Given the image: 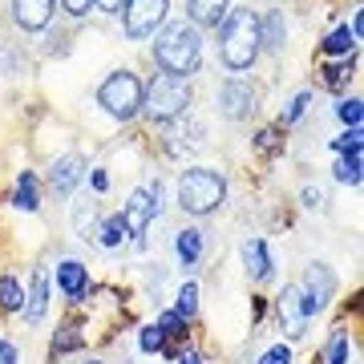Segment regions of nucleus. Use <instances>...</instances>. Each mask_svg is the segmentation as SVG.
I'll list each match as a JSON object with an SVG mask.
<instances>
[{
	"mask_svg": "<svg viewBox=\"0 0 364 364\" xmlns=\"http://www.w3.org/2000/svg\"><path fill=\"white\" fill-rule=\"evenodd\" d=\"M85 178H90L93 195H105V191H109V174H105V166H90V174H85Z\"/></svg>",
	"mask_w": 364,
	"mask_h": 364,
	"instance_id": "38",
	"label": "nucleus"
},
{
	"mask_svg": "<svg viewBox=\"0 0 364 364\" xmlns=\"http://www.w3.org/2000/svg\"><path fill=\"white\" fill-rule=\"evenodd\" d=\"M231 13V0H186V21L195 28H219Z\"/></svg>",
	"mask_w": 364,
	"mask_h": 364,
	"instance_id": "20",
	"label": "nucleus"
},
{
	"mask_svg": "<svg viewBox=\"0 0 364 364\" xmlns=\"http://www.w3.org/2000/svg\"><path fill=\"white\" fill-rule=\"evenodd\" d=\"M0 364H21V348L9 336H0Z\"/></svg>",
	"mask_w": 364,
	"mask_h": 364,
	"instance_id": "39",
	"label": "nucleus"
},
{
	"mask_svg": "<svg viewBox=\"0 0 364 364\" xmlns=\"http://www.w3.org/2000/svg\"><path fill=\"white\" fill-rule=\"evenodd\" d=\"M49 279H57V291L65 296V304L77 312V308H85L90 304V296H93V279H90V267L81 259H57V267H53V275Z\"/></svg>",
	"mask_w": 364,
	"mask_h": 364,
	"instance_id": "9",
	"label": "nucleus"
},
{
	"mask_svg": "<svg viewBox=\"0 0 364 364\" xmlns=\"http://www.w3.org/2000/svg\"><path fill=\"white\" fill-rule=\"evenodd\" d=\"M174 198H178V210L186 219H210L227 203V174L215 166H186L178 174Z\"/></svg>",
	"mask_w": 364,
	"mask_h": 364,
	"instance_id": "3",
	"label": "nucleus"
},
{
	"mask_svg": "<svg viewBox=\"0 0 364 364\" xmlns=\"http://www.w3.org/2000/svg\"><path fill=\"white\" fill-rule=\"evenodd\" d=\"M122 4H126V0H97V9H102V13H109V16L122 13Z\"/></svg>",
	"mask_w": 364,
	"mask_h": 364,
	"instance_id": "41",
	"label": "nucleus"
},
{
	"mask_svg": "<svg viewBox=\"0 0 364 364\" xmlns=\"http://www.w3.org/2000/svg\"><path fill=\"white\" fill-rule=\"evenodd\" d=\"M93 243H97L102 251H122L126 243H130V231H126V223H122V210H114V215H102V219H97Z\"/></svg>",
	"mask_w": 364,
	"mask_h": 364,
	"instance_id": "21",
	"label": "nucleus"
},
{
	"mask_svg": "<svg viewBox=\"0 0 364 364\" xmlns=\"http://www.w3.org/2000/svg\"><path fill=\"white\" fill-rule=\"evenodd\" d=\"M239 255H243V272H247L251 284H272L275 279V259H272V251H267V239L247 235L239 243Z\"/></svg>",
	"mask_w": 364,
	"mask_h": 364,
	"instance_id": "13",
	"label": "nucleus"
},
{
	"mask_svg": "<svg viewBox=\"0 0 364 364\" xmlns=\"http://www.w3.org/2000/svg\"><path fill=\"white\" fill-rule=\"evenodd\" d=\"M215 114L223 122H251V117L259 114V85L251 77H227L215 90Z\"/></svg>",
	"mask_w": 364,
	"mask_h": 364,
	"instance_id": "7",
	"label": "nucleus"
},
{
	"mask_svg": "<svg viewBox=\"0 0 364 364\" xmlns=\"http://www.w3.org/2000/svg\"><path fill=\"white\" fill-rule=\"evenodd\" d=\"M158 219H162V215H158V207H154L150 186H138V191H130V198L122 203V223H126L130 239H138V243L146 239V231H150Z\"/></svg>",
	"mask_w": 364,
	"mask_h": 364,
	"instance_id": "11",
	"label": "nucleus"
},
{
	"mask_svg": "<svg viewBox=\"0 0 364 364\" xmlns=\"http://www.w3.org/2000/svg\"><path fill=\"white\" fill-rule=\"evenodd\" d=\"M352 69H356V53L352 57H336V61H328L324 69H320V85H324L328 93H344L352 81Z\"/></svg>",
	"mask_w": 364,
	"mask_h": 364,
	"instance_id": "23",
	"label": "nucleus"
},
{
	"mask_svg": "<svg viewBox=\"0 0 364 364\" xmlns=\"http://www.w3.org/2000/svg\"><path fill=\"white\" fill-rule=\"evenodd\" d=\"M142 93H146V81L134 69H109L93 97L102 105V114H109L122 126H130L134 117H142Z\"/></svg>",
	"mask_w": 364,
	"mask_h": 364,
	"instance_id": "4",
	"label": "nucleus"
},
{
	"mask_svg": "<svg viewBox=\"0 0 364 364\" xmlns=\"http://www.w3.org/2000/svg\"><path fill=\"white\" fill-rule=\"evenodd\" d=\"M9 16H13V25L28 37H37L45 28L53 25V16H57V0H13L9 4Z\"/></svg>",
	"mask_w": 364,
	"mask_h": 364,
	"instance_id": "12",
	"label": "nucleus"
},
{
	"mask_svg": "<svg viewBox=\"0 0 364 364\" xmlns=\"http://www.w3.org/2000/svg\"><path fill=\"white\" fill-rule=\"evenodd\" d=\"M255 364H296V352H291V340H279L272 348L259 352V360Z\"/></svg>",
	"mask_w": 364,
	"mask_h": 364,
	"instance_id": "34",
	"label": "nucleus"
},
{
	"mask_svg": "<svg viewBox=\"0 0 364 364\" xmlns=\"http://www.w3.org/2000/svg\"><path fill=\"white\" fill-rule=\"evenodd\" d=\"M259 45H263V53H272V57H279V53L287 49L284 9H267V13L259 16Z\"/></svg>",
	"mask_w": 364,
	"mask_h": 364,
	"instance_id": "18",
	"label": "nucleus"
},
{
	"mask_svg": "<svg viewBox=\"0 0 364 364\" xmlns=\"http://www.w3.org/2000/svg\"><path fill=\"white\" fill-rule=\"evenodd\" d=\"M191 105H195V85L186 77H170V73H158L142 93V114L154 126L178 122L182 114H191Z\"/></svg>",
	"mask_w": 364,
	"mask_h": 364,
	"instance_id": "5",
	"label": "nucleus"
},
{
	"mask_svg": "<svg viewBox=\"0 0 364 364\" xmlns=\"http://www.w3.org/2000/svg\"><path fill=\"white\" fill-rule=\"evenodd\" d=\"M284 126H263V130H255V138H251V146H255V154L259 158H275V154H284V146H287V138H284Z\"/></svg>",
	"mask_w": 364,
	"mask_h": 364,
	"instance_id": "28",
	"label": "nucleus"
},
{
	"mask_svg": "<svg viewBox=\"0 0 364 364\" xmlns=\"http://www.w3.org/2000/svg\"><path fill=\"white\" fill-rule=\"evenodd\" d=\"M336 117L344 122V130H360V122H364L360 97H340V105H336Z\"/></svg>",
	"mask_w": 364,
	"mask_h": 364,
	"instance_id": "33",
	"label": "nucleus"
},
{
	"mask_svg": "<svg viewBox=\"0 0 364 364\" xmlns=\"http://www.w3.org/2000/svg\"><path fill=\"white\" fill-rule=\"evenodd\" d=\"M299 207H308V210H324V207H328V191H324V186H312V182H308V186L299 191Z\"/></svg>",
	"mask_w": 364,
	"mask_h": 364,
	"instance_id": "36",
	"label": "nucleus"
},
{
	"mask_svg": "<svg viewBox=\"0 0 364 364\" xmlns=\"http://www.w3.org/2000/svg\"><path fill=\"white\" fill-rule=\"evenodd\" d=\"M93 9H97V0H61V13H65L69 21H85Z\"/></svg>",
	"mask_w": 364,
	"mask_h": 364,
	"instance_id": "37",
	"label": "nucleus"
},
{
	"mask_svg": "<svg viewBox=\"0 0 364 364\" xmlns=\"http://www.w3.org/2000/svg\"><path fill=\"white\" fill-rule=\"evenodd\" d=\"M203 255H207V231L203 227H182L178 235H174V259H178L182 272H195L198 263H203Z\"/></svg>",
	"mask_w": 364,
	"mask_h": 364,
	"instance_id": "15",
	"label": "nucleus"
},
{
	"mask_svg": "<svg viewBox=\"0 0 364 364\" xmlns=\"http://www.w3.org/2000/svg\"><path fill=\"white\" fill-rule=\"evenodd\" d=\"M174 364H207V360H203V352H198V348H191V344H186V348L174 352Z\"/></svg>",
	"mask_w": 364,
	"mask_h": 364,
	"instance_id": "40",
	"label": "nucleus"
},
{
	"mask_svg": "<svg viewBox=\"0 0 364 364\" xmlns=\"http://www.w3.org/2000/svg\"><path fill=\"white\" fill-rule=\"evenodd\" d=\"M308 105H312V90H299L296 97L287 102V109H284V114L275 117V126H284V130H291V126H296L299 117L308 114Z\"/></svg>",
	"mask_w": 364,
	"mask_h": 364,
	"instance_id": "32",
	"label": "nucleus"
},
{
	"mask_svg": "<svg viewBox=\"0 0 364 364\" xmlns=\"http://www.w3.org/2000/svg\"><path fill=\"white\" fill-rule=\"evenodd\" d=\"M275 316H279V328L287 332V340H304L308 336V316L299 312V296H296V284H287L279 296H275Z\"/></svg>",
	"mask_w": 364,
	"mask_h": 364,
	"instance_id": "14",
	"label": "nucleus"
},
{
	"mask_svg": "<svg viewBox=\"0 0 364 364\" xmlns=\"http://www.w3.org/2000/svg\"><path fill=\"white\" fill-rule=\"evenodd\" d=\"M352 360V336L348 328H336L328 336V348H324V364H348Z\"/></svg>",
	"mask_w": 364,
	"mask_h": 364,
	"instance_id": "30",
	"label": "nucleus"
},
{
	"mask_svg": "<svg viewBox=\"0 0 364 364\" xmlns=\"http://www.w3.org/2000/svg\"><path fill=\"white\" fill-rule=\"evenodd\" d=\"M154 324L162 328V336H166V356H174L178 348H186V336H191V324L182 320L174 308H162V312L154 316Z\"/></svg>",
	"mask_w": 364,
	"mask_h": 364,
	"instance_id": "22",
	"label": "nucleus"
},
{
	"mask_svg": "<svg viewBox=\"0 0 364 364\" xmlns=\"http://www.w3.org/2000/svg\"><path fill=\"white\" fill-rule=\"evenodd\" d=\"M364 170V154H336V166H332V178L344 182V186H360Z\"/></svg>",
	"mask_w": 364,
	"mask_h": 364,
	"instance_id": "29",
	"label": "nucleus"
},
{
	"mask_svg": "<svg viewBox=\"0 0 364 364\" xmlns=\"http://www.w3.org/2000/svg\"><path fill=\"white\" fill-rule=\"evenodd\" d=\"M77 364H105L102 356H85V360H77Z\"/></svg>",
	"mask_w": 364,
	"mask_h": 364,
	"instance_id": "42",
	"label": "nucleus"
},
{
	"mask_svg": "<svg viewBox=\"0 0 364 364\" xmlns=\"http://www.w3.org/2000/svg\"><path fill=\"white\" fill-rule=\"evenodd\" d=\"M85 340H90V324H85L81 316L61 320V324H57V332H53V340H49L53 360H57V356H69V352H77V348H85Z\"/></svg>",
	"mask_w": 364,
	"mask_h": 364,
	"instance_id": "16",
	"label": "nucleus"
},
{
	"mask_svg": "<svg viewBox=\"0 0 364 364\" xmlns=\"http://www.w3.org/2000/svg\"><path fill=\"white\" fill-rule=\"evenodd\" d=\"M198 296H203V291H198V279H182V284L174 287V304H170V308H174V312H178L186 324H195V316H198Z\"/></svg>",
	"mask_w": 364,
	"mask_h": 364,
	"instance_id": "26",
	"label": "nucleus"
},
{
	"mask_svg": "<svg viewBox=\"0 0 364 364\" xmlns=\"http://www.w3.org/2000/svg\"><path fill=\"white\" fill-rule=\"evenodd\" d=\"M69 219H73V235L90 243L93 231H97V219H102V210H97V203H93V198H77V203H73V215H69Z\"/></svg>",
	"mask_w": 364,
	"mask_h": 364,
	"instance_id": "24",
	"label": "nucleus"
},
{
	"mask_svg": "<svg viewBox=\"0 0 364 364\" xmlns=\"http://www.w3.org/2000/svg\"><path fill=\"white\" fill-rule=\"evenodd\" d=\"M263 57L259 45V13L255 9H231L219 25V61L231 77H243Z\"/></svg>",
	"mask_w": 364,
	"mask_h": 364,
	"instance_id": "1",
	"label": "nucleus"
},
{
	"mask_svg": "<svg viewBox=\"0 0 364 364\" xmlns=\"http://www.w3.org/2000/svg\"><path fill=\"white\" fill-rule=\"evenodd\" d=\"M9 203H13L21 215H37L41 210V178H37V170H21V174H16Z\"/></svg>",
	"mask_w": 364,
	"mask_h": 364,
	"instance_id": "19",
	"label": "nucleus"
},
{
	"mask_svg": "<svg viewBox=\"0 0 364 364\" xmlns=\"http://www.w3.org/2000/svg\"><path fill=\"white\" fill-rule=\"evenodd\" d=\"M336 291H340L336 272H332L328 263H308V272H304V279L296 284L299 312L308 316V320H316V316H324L328 308H332V299H336Z\"/></svg>",
	"mask_w": 364,
	"mask_h": 364,
	"instance_id": "6",
	"label": "nucleus"
},
{
	"mask_svg": "<svg viewBox=\"0 0 364 364\" xmlns=\"http://www.w3.org/2000/svg\"><path fill=\"white\" fill-rule=\"evenodd\" d=\"M364 150V130H344L340 138H332V154H360Z\"/></svg>",
	"mask_w": 364,
	"mask_h": 364,
	"instance_id": "35",
	"label": "nucleus"
},
{
	"mask_svg": "<svg viewBox=\"0 0 364 364\" xmlns=\"http://www.w3.org/2000/svg\"><path fill=\"white\" fill-rule=\"evenodd\" d=\"M49 287H53L49 272H45V267H37V272H33V284H28L25 308H21V316H25L28 328H37L41 320H45V312H49Z\"/></svg>",
	"mask_w": 364,
	"mask_h": 364,
	"instance_id": "17",
	"label": "nucleus"
},
{
	"mask_svg": "<svg viewBox=\"0 0 364 364\" xmlns=\"http://www.w3.org/2000/svg\"><path fill=\"white\" fill-rule=\"evenodd\" d=\"M25 308V284L13 272H0V316H16Z\"/></svg>",
	"mask_w": 364,
	"mask_h": 364,
	"instance_id": "25",
	"label": "nucleus"
},
{
	"mask_svg": "<svg viewBox=\"0 0 364 364\" xmlns=\"http://www.w3.org/2000/svg\"><path fill=\"white\" fill-rule=\"evenodd\" d=\"M117 16H122L126 41H150L170 21V0H126Z\"/></svg>",
	"mask_w": 364,
	"mask_h": 364,
	"instance_id": "8",
	"label": "nucleus"
},
{
	"mask_svg": "<svg viewBox=\"0 0 364 364\" xmlns=\"http://www.w3.org/2000/svg\"><path fill=\"white\" fill-rule=\"evenodd\" d=\"M356 45H360V41L352 37V28L340 25V28H332V33L320 41V57H352V53H356Z\"/></svg>",
	"mask_w": 364,
	"mask_h": 364,
	"instance_id": "27",
	"label": "nucleus"
},
{
	"mask_svg": "<svg viewBox=\"0 0 364 364\" xmlns=\"http://www.w3.org/2000/svg\"><path fill=\"white\" fill-rule=\"evenodd\" d=\"M150 57L162 73L191 81L203 69V28H195L191 21H166L150 45Z\"/></svg>",
	"mask_w": 364,
	"mask_h": 364,
	"instance_id": "2",
	"label": "nucleus"
},
{
	"mask_svg": "<svg viewBox=\"0 0 364 364\" xmlns=\"http://www.w3.org/2000/svg\"><path fill=\"white\" fill-rule=\"evenodd\" d=\"M138 352H146V356H166V336H162V328L154 320L138 328Z\"/></svg>",
	"mask_w": 364,
	"mask_h": 364,
	"instance_id": "31",
	"label": "nucleus"
},
{
	"mask_svg": "<svg viewBox=\"0 0 364 364\" xmlns=\"http://www.w3.org/2000/svg\"><path fill=\"white\" fill-rule=\"evenodd\" d=\"M85 174H90V158L77 154V150H69V154L53 158V166H49V191L61 198V203H69V198L77 195V186L85 182Z\"/></svg>",
	"mask_w": 364,
	"mask_h": 364,
	"instance_id": "10",
	"label": "nucleus"
}]
</instances>
